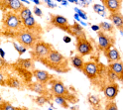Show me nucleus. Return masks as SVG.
Masks as SVG:
<instances>
[{
    "label": "nucleus",
    "instance_id": "f257e3e1",
    "mask_svg": "<svg viewBox=\"0 0 123 110\" xmlns=\"http://www.w3.org/2000/svg\"><path fill=\"white\" fill-rule=\"evenodd\" d=\"M82 73L94 85L100 86L104 88V86L108 83L107 80V67H105L101 62H97L94 61H88L84 62L82 68Z\"/></svg>",
    "mask_w": 123,
    "mask_h": 110
},
{
    "label": "nucleus",
    "instance_id": "f03ea898",
    "mask_svg": "<svg viewBox=\"0 0 123 110\" xmlns=\"http://www.w3.org/2000/svg\"><path fill=\"white\" fill-rule=\"evenodd\" d=\"M40 62L51 70L57 72L59 73H66L70 72V61L62 55L59 51L53 49L46 58L40 60Z\"/></svg>",
    "mask_w": 123,
    "mask_h": 110
},
{
    "label": "nucleus",
    "instance_id": "7ed1b4c3",
    "mask_svg": "<svg viewBox=\"0 0 123 110\" xmlns=\"http://www.w3.org/2000/svg\"><path fill=\"white\" fill-rule=\"evenodd\" d=\"M5 36H8L14 38L21 46L25 47L27 49L32 50L37 42L41 40V35L35 33L33 31H30L27 29H23L18 32H7L5 31Z\"/></svg>",
    "mask_w": 123,
    "mask_h": 110
},
{
    "label": "nucleus",
    "instance_id": "20e7f679",
    "mask_svg": "<svg viewBox=\"0 0 123 110\" xmlns=\"http://www.w3.org/2000/svg\"><path fill=\"white\" fill-rule=\"evenodd\" d=\"M50 84V91L54 95H59L61 97H64L66 100H68V103L75 104L79 102V97L73 93L68 86L65 85V83L60 79H53L49 82Z\"/></svg>",
    "mask_w": 123,
    "mask_h": 110
},
{
    "label": "nucleus",
    "instance_id": "39448f33",
    "mask_svg": "<svg viewBox=\"0 0 123 110\" xmlns=\"http://www.w3.org/2000/svg\"><path fill=\"white\" fill-rule=\"evenodd\" d=\"M2 26L7 32H18L24 29L23 22L19 15L13 11H7L3 15Z\"/></svg>",
    "mask_w": 123,
    "mask_h": 110
},
{
    "label": "nucleus",
    "instance_id": "423d86ee",
    "mask_svg": "<svg viewBox=\"0 0 123 110\" xmlns=\"http://www.w3.org/2000/svg\"><path fill=\"white\" fill-rule=\"evenodd\" d=\"M53 49L54 48L51 44L40 40L39 42L36 43L34 48L31 50V56H32V59L34 61H40V60L47 57Z\"/></svg>",
    "mask_w": 123,
    "mask_h": 110
},
{
    "label": "nucleus",
    "instance_id": "0eeeda50",
    "mask_svg": "<svg viewBox=\"0 0 123 110\" xmlns=\"http://www.w3.org/2000/svg\"><path fill=\"white\" fill-rule=\"evenodd\" d=\"M97 38H98V48L102 53L109 50L115 45V37L113 35L107 34L103 31H97Z\"/></svg>",
    "mask_w": 123,
    "mask_h": 110
},
{
    "label": "nucleus",
    "instance_id": "6e6552de",
    "mask_svg": "<svg viewBox=\"0 0 123 110\" xmlns=\"http://www.w3.org/2000/svg\"><path fill=\"white\" fill-rule=\"evenodd\" d=\"M75 49L80 56L84 57L88 56L93 52V46L87 40L86 36L84 37H76L75 38Z\"/></svg>",
    "mask_w": 123,
    "mask_h": 110
},
{
    "label": "nucleus",
    "instance_id": "1a4fd4ad",
    "mask_svg": "<svg viewBox=\"0 0 123 110\" xmlns=\"http://www.w3.org/2000/svg\"><path fill=\"white\" fill-rule=\"evenodd\" d=\"M50 23L51 25L59 28L61 30H63L64 32L70 34V24H68V21L66 17L62 16V15H53L50 14Z\"/></svg>",
    "mask_w": 123,
    "mask_h": 110
},
{
    "label": "nucleus",
    "instance_id": "9d476101",
    "mask_svg": "<svg viewBox=\"0 0 123 110\" xmlns=\"http://www.w3.org/2000/svg\"><path fill=\"white\" fill-rule=\"evenodd\" d=\"M26 87L29 90L39 94V95H45V96L52 97V93H51L50 89L47 87V84H43L38 81H34V82L31 81L29 83H26Z\"/></svg>",
    "mask_w": 123,
    "mask_h": 110
},
{
    "label": "nucleus",
    "instance_id": "9b49d317",
    "mask_svg": "<svg viewBox=\"0 0 123 110\" xmlns=\"http://www.w3.org/2000/svg\"><path fill=\"white\" fill-rule=\"evenodd\" d=\"M119 93V85L117 82H108L103 88V94L106 100H115Z\"/></svg>",
    "mask_w": 123,
    "mask_h": 110
},
{
    "label": "nucleus",
    "instance_id": "f8f14e48",
    "mask_svg": "<svg viewBox=\"0 0 123 110\" xmlns=\"http://www.w3.org/2000/svg\"><path fill=\"white\" fill-rule=\"evenodd\" d=\"M0 6L2 8H7L15 13H19L24 7L20 0H0Z\"/></svg>",
    "mask_w": 123,
    "mask_h": 110
},
{
    "label": "nucleus",
    "instance_id": "ddd939ff",
    "mask_svg": "<svg viewBox=\"0 0 123 110\" xmlns=\"http://www.w3.org/2000/svg\"><path fill=\"white\" fill-rule=\"evenodd\" d=\"M33 76L35 77L36 81L41 82L43 84H48L53 78L54 75H52L49 72H46V70H42V69H34L33 72Z\"/></svg>",
    "mask_w": 123,
    "mask_h": 110
},
{
    "label": "nucleus",
    "instance_id": "4468645a",
    "mask_svg": "<svg viewBox=\"0 0 123 110\" xmlns=\"http://www.w3.org/2000/svg\"><path fill=\"white\" fill-rule=\"evenodd\" d=\"M23 27L24 29H27V30H30V31H33L35 33H38L42 35L43 34V29L42 27L38 24L37 21L35 20V18L33 16H30L29 18L23 20Z\"/></svg>",
    "mask_w": 123,
    "mask_h": 110
},
{
    "label": "nucleus",
    "instance_id": "2eb2a0df",
    "mask_svg": "<svg viewBox=\"0 0 123 110\" xmlns=\"http://www.w3.org/2000/svg\"><path fill=\"white\" fill-rule=\"evenodd\" d=\"M101 3L109 13H118L121 11L122 0H101Z\"/></svg>",
    "mask_w": 123,
    "mask_h": 110
},
{
    "label": "nucleus",
    "instance_id": "dca6fc26",
    "mask_svg": "<svg viewBox=\"0 0 123 110\" xmlns=\"http://www.w3.org/2000/svg\"><path fill=\"white\" fill-rule=\"evenodd\" d=\"M107 67L114 73V74L117 77V80L123 83V61H118L111 62V64H108Z\"/></svg>",
    "mask_w": 123,
    "mask_h": 110
},
{
    "label": "nucleus",
    "instance_id": "f3484780",
    "mask_svg": "<svg viewBox=\"0 0 123 110\" xmlns=\"http://www.w3.org/2000/svg\"><path fill=\"white\" fill-rule=\"evenodd\" d=\"M103 55H104V57H105V59H106L108 64L121 61V55H120L119 51L115 48V47H112V48H110L109 50L103 52Z\"/></svg>",
    "mask_w": 123,
    "mask_h": 110
},
{
    "label": "nucleus",
    "instance_id": "a211bd4d",
    "mask_svg": "<svg viewBox=\"0 0 123 110\" xmlns=\"http://www.w3.org/2000/svg\"><path fill=\"white\" fill-rule=\"evenodd\" d=\"M107 19H108L120 32H123V15L120 12L110 13V15L107 17Z\"/></svg>",
    "mask_w": 123,
    "mask_h": 110
},
{
    "label": "nucleus",
    "instance_id": "6ab92c4d",
    "mask_svg": "<svg viewBox=\"0 0 123 110\" xmlns=\"http://www.w3.org/2000/svg\"><path fill=\"white\" fill-rule=\"evenodd\" d=\"M16 66L24 69H27L29 72H33L35 69V62L32 58L31 59H18V61H16Z\"/></svg>",
    "mask_w": 123,
    "mask_h": 110
},
{
    "label": "nucleus",
    "instance_id": "aec40b11",
    "mask_svg": "<svg viewBox=\"0 0 123 110\" xmlns=\"http://www.w3.org/2000/svg\"><path fill=\"white\" fill-rule=\"evenodd\" d=\"M6 85L8 86V87L15 88V89H23V86H24V84L21 82V80L18 77L13 76V75H10V76L7 77Z\"/></svg>",
    "mask_w": 123,
    "mask_h": 110
},
{
    "label": "nucleus",
    "instance_id": "412c9836",
    "mask_svg": "<svg viewBox=\"0 0 123 110\" xmlns=\"http://www.w3.org/2000/svg\"><path fill=\"white\" fill-rule=\"evenodd\" d=\"M70 34L72 36H74L75 38L76 37H84V36H86L84 30L82 29V27L80 24H78V23H74L73 25L70 26Z\"/></svg>",
    "mask_w": 123,
    "mask_h": 110
},
{
    "label": "nucleus",
    "instance_id": "4be33fe9",
    "mask_svg": "<svg viewBox=\"0 0 123 110\" xmlns=\"http://www.w3.org/2000/svg\"><path fill=\"white\" fill-rule=\"evenodd\" d=\"M71 64L72 66L76 68L78 70H80V72H82V68H83V66H84V61H83V58L81 56H74L71 58Z\"/></svg>",
    "mask_w": 123,
    "mask_h": 110
},
{
    "label": "nucleus",
    "instance_id": "5701e85b",
    "mask_svg": "<svg viewBox=\"0 0 123 110\" xmlns=\"http://www.w3.org/2000/svg\"><path fill=\"white\" fill-rule=\"evenodd\" d=\"M87 101H88V103L90 104V106L93 108V110L102 108L101 107V100L96 95H93V94H88L87 95Z\"/></svg>",
    "mask_w": 123,
    "mask_h": 110
},
{
    "label": "nucleus",
    "instance_id": "b1692460",
    "mask_svg": "<svg viewBox=\"0 0 123 110\" xmlns=\"http://www.w3.org/2000/svg\"><path fill=\"white\" fill-rule=\"evenodd\" d=\"M99 28H100L101 31L110 34V35H114L115 34V26L112 24V23H108V22H100L99 23Z\"/></svg>",
    "mask_w": 123,
    "mask_h": 110
},
{
    "label": "nucleus",
    "instance_id": "393cba45",
    "mask_svg": "<svg viewBox=\"0 0 123 110\" xmlns=\"http://www.w3.org/2000/svg\"><path fill=\"white\" fill-rule=\"evenodd\" d=\"M52 96H53V94H52ZM51 98L52 97L45 96V95H37L36 97L33 98V101L38 106H43L46 103H50L51 107H53V103H51Z\"/></svg>",
    "mask_w": 123,
    "mask_h": 110
},
{
    "label": "nucleus",
    "instance_id": "a878e982",
    "mask_svg": "<svg viewBox=\"0 0 123 110\" xmlns=\"http://www.w3.org/2000/svg\"><path fill=\"white\" fill-rule=\"evenodd\" d=\"M52 99L55 101L56 103H58L60 106H62V108H64V109L70 108V103H68V100H66L64 97H61L59 95H54V94H53Z\"/></svg>",
    "mask_w": 123,
    "mask_h": 110
},
{
    "label": "nucleus",
    "instance_id": "bb28decb",
    "mask_svg": "<svg viewBox=\"0 0 123 110\" xmlns=\"http://www.w3.org/2000/svg\"><path fill=\"white\" fill-rule=\"evenodd\" d=\"M18 15H19V17L21 18V20L23 21V20L29 18L30 16H32V11L30 10V8H28V7L24 6V7L22 8V10L18 13Z\"/></svg>",
    "mask_w": 123,
    "mask_h": 110
},
{
    "label": "nucleus",
    "instance_id": "cd10ccee",
    "mask_svg": "<svg viewBox=\"0 0 123 110\" xmlns=\"http://www.w3.org/2000/svg\"><path fill=\"white\" fill-rule=\"evenodd\" d=\"M104 110H119V108L117 106V103L114 100H106Z\"/></svg>",
    "mask_w": 123,
    "mask_h": 110
},
{
    "label": "nucleus",
    "instance_id": "c85d7f7f",
    "mask_svg": "<svg viewBox=\"0 0 123 110\" xmlns=\"http://www.w3.org/2000/svg\"><path fill=\"white\" fill-rule=\"evenodd\" d=\"M0 110H18V107L13 106L7 101H1L0 103Z\"/></svg>",
    "mask_w": 123,
    "mask_h": 110
},
{
    "label": "nucleus",
    "instance_id": "c756f323",
    "mask_svg": "<svg viewBox=\"0 0 123 110\" xmlns=\"http://www.w3.org/2000/svg\"><path fill=\"white\" fill-rule=\"evenodd\" d=\"M12 45H13V47L15 48V50H16V51L18 52L19 56H22V55L27 51V48H25V47H23V46H21V45L19 46L16 42H12Z\"/></svg>",
    "mask_w": 123,
    "mask_h": 110
},
{
    "label": "nucleus",
    "instance_id": "7c9ffc66",
    "mask_svg": "<svg viewBox=\"0 0 123 110\" xmlns=\"http://www.w3.org/2000/svg\"><path fill=\"white\" fill-rule=\"evenodd\" d=\"M106 76H107V80H108V82H115V80L117 79L116 75H115L114 73L112 72L111 69H109L108 67H107V73H106Z\"/></svg>",
    "mask_w": 123,
    "mask_h": 110
},
{
    "label": "nucleus",
    "instance_id": "2f4dec72",
    "mask_svg": "<svg viewBox=\"0 0 123 110\" xmlns=\"http://www.w3.org/2000/svg\"><path fill=\"white\" fill-rule=\"evenodd\" d=\"M93 10H94V12H96L98 14H104L105 7L101 4H94L93 5Z\"/></svg>",
    "mask_w": 123,
    "mask_h": 110
},
{
    "label": "nucleus",
    "instance_id": "473e14b6",
    "mask_svg": "<svg viewBox=\"0 0 123 110\" xmlns=\"http://www.w3.org/2000/svg\"><path fill=\"white\" fill-rule=\"evenodd\" d=\"M6 79H7V77H5L4 73H2V70L0 69V85L6 86Z\"/></svg>",
    "mask_w": 123,
    "mask_h": 110
},
{
    "label": "nucleus",
    "instance_id": "72a5a7b5",
    "mask_svg": "<svg viewBox=\"0 0 123 110\" xmlns=\"http://www.w3.org/2000/svg\"><path fill=\"white\" fill-rule=\"evenodd\" d=\"M74 10H75V13H78L79 16H80V18H82L83 20H86V19H87L86 14L84 13L82 10H80V9H79V8H74Z\"/></svg>",
    "mask_w": 123,
    "mask_h": 110
},
{
    "label": "nucleus",
    "instance_id": "f704fd0d",
    "mask_svg": "<svg viewBox=\"0 0 123 110\" xmlns=\"http://www.w3.org/2000/svg\"><path fill=\"white\" fill-rule=\"evenodd\" d=\"M7 67H8V64H7V61L4 60V59H2L1 57H0V69H4V68H6Z\"/></svg>",
    "mask_w": 123,
    "mask_h": 110
},
{
    "label": "nucleus",
    "instance_id": "c9c22d12",
    "mask_svg": "<svg viewBox=\"0 0 123 110\" xmlns=\"http://www.w3.org/2000/svg\"><path fill=\"white\" fill-rule=\"evenodd\" d=\"M34 14L36 15V16H38V17H42L43 16L42 10L40 8H38V7H35V8H34Z\"/></svg>",
    "mask_w": 123,
    "mask_h": 110
},
{
    "label": "nucleus",
    "instance_id": "e433bc0d",
    "mask_svg": "<svg viewBox=\"0 0 123 110\" xmlns=\"http://www.w3.org/2000/svg\"><path fill=\"white\" fill-rule=\"evenodd\" d=\"M78 3H80V4L82 5V6H87V5L90 3V0H79Z\"/></svg>",
    "mask_w": 123,
    "mask_h": 110
},
{
    "label": "nucleus",
    "instance_id": "4c0bfd02",
    "mask_svg": "<svg viewBox=\"0 0 123 110\" xmlns=\"http://www.w3.org/2000/svg\"><path fill=\"white\" fill-rule=\"evenodd\" d=\"M63 40H64V42H65L66 44H68V43L72 42V38H71L70 36H65V37L63 38Z\"/></svg>",
    "mask_w": 123,
    "mask_h": 110
},
{
    "label": "nucleus",
    "instance_id": "58836bf2",
    "mask_svg": "<svg viewBox=\"0 0 123 110\" xmlns=\"http://www.w3.org/2000/svg\"><path fill=\"white\" fill-rule=\"evenodd\" d=\"M91 29L93 30V31H95V32H97V31L100 30V28H99L98 25H92V26H91Z\"/></svg>",
    "mask_w": 123,
    "mask_h": 110
},
{
    "label": "nucleus",
    "instance_id": "ea45409f",
    "mask_svg": "<svg viewBox=\"0 0 123 110\" xmlns=\"http://www.w3.org/2000/svg\"><path fill=\"white\" fill-rule=\"evenodd\" d=\"M0 57H1L2 59L5 58V52H4V50L2 48H0Z\"/></svg>",
    "mask_w": 123,
    "mask_h": 110
},
{
    "label": "nucleus",
    "instance_id": "a19ab883",
    "mask_svg": "<svg viewBox=\"0 0 123 110\" xmlns=\"http://www.w3.org/2000/svg\"><path fill=\"white\" fill-rule=\"evenodd\" d=\"M47 6H48V7H50V8H56V7H57V4H56V3L51 2V3L47 4Z\"/></svg>",
    "mask_w": 123,
    "mask_h": 110
},
{
    "label": "nucleus",
    "instance_id": "79ce46f5",
    "mask_svg": "<svg viewBox=\"0 0 123 110\" xmlns=\"http://www.w3.org/2000/svg\"><path fill=\"white\" fill-rule=\"evenodd\" d=\"M80 109V106L79 105H74L71 107V110H79Z\"/></svg>",
    "mask_w": 123,
    "mask_h": 110
},
{
    "label": "nucleus",
    "instance_id": "37998d69",
    "mask_svg": "<svg viewBox=\"0 0 123 110\" xmlns=\"http://www.w3.org/2000/svg\"><path fill=\"white\" fill-rule=\"evenodd\" d=\"M61 3H62V5H64V6H67L68 5V1H67V0H62Z\"/></svg>",
    "mask_w": 123,
    "mask_h": 110
},
{
    "label": "nucleus",
    "instance_id": "c03bdc74",
    "mask_svg": "<svg viewBox=\"0 0 123 110\" xmlns=\"http://www.w3.org/2000/svg\"><path fill=\"white\" fill-rule=\"evenodd\" d=\"M74 19H75L76 21H80V17H79V14H78V13H75V15H74Z\"/></svg>",
    "mask_w": 123,
    "mask_h": 110
},
{
    "label": "nucleus",
    "instance_id": "a18cd8bd",
    "mask_svg": "<svg viewBox=\"0 0 123 110\" xmlns=\"http://www.w3.org/2000/svg\"><path fill=\"white\" fill-rule=\"evenodd\" d=\"M33 2H34L35 4H37V5H40V4H41V1H40V0H33Z\"/></svg>",
    "mask_w": 123,
    "mask_h": 110
},
{
    "label": "nucleus",
    "instance_id": "49530a36",
    "mask_svg": "<svg viewBox=\"0 0 123 110\" xmlns=\"http://www.w3.org/2000/svg\"><path fill=\"white\" fill-rule=\"evenodd\" d=\"M18 110H31V109H29L27 107H18Z\"/></svg>",
    "mask_w": 123,
    "mask_h": 110
},
{
    "label": "nucleus",
    "instance_id": "de8ad7c7",
    "mask_svg": "<svg viewBox=\"0 0 123 110\" xmlns=\"http://www.w3.org/2000/svg\"><path fill=\"white\" fill-rule=\"evenodd\" d=\"M20 1L22 3H26V4H30V1H28V0H20Z\"/></svg>",
    "mask_w": 123,
    "mask_h": 110
},
{
    "label": "nucleus",
    "instance_id": "09e8293b",
    "mask_svg": "<svg viewBox=\"0 0 123 110\" xmlns=\"http://www.w3.org/2000/svg\"><path fill=\"white\" fill-rule=\"evenodd\" d=\"M44 2H45L46 4H49V3L52 2V0H44Z\"/></svg>",
    "mask_w": 123,
    "mask_h": 110
},
{
    "label": "nucleus",
    "instance_id": "8fccbe9b",
    "mask_svg": "<svg viewBox=\"0 0 123 110\" xmlns=\"http://www.w3.org/2000/svg\"><path fill=\"white\" fill-rule=\"evenodd\" d=\"M94 110H103L102 108H99V109H94Z\"/></svg>",
    "mask_w": 123,
    "mask_h": 110
},
{
    "label": "nucleus",
    "instance_id": "3c124183",
    "mask_svg": "<svg viewBox=\"0 0 123 110\" xmlns=\"http://www.w3.org/2000/svg\"><path fill=\"white\" fill-rule=\"evenodd\" d=\"M2 101V98H1V96H0V102H1Z\"/></svg>",
    "mask_w": 123,
    "mask_h": 110
},
{
    "label": "nucleus",
    "instance_id": "603ef678",
    "mask_svg": "<svg viewBox=\"0 0 123 110\" xmlns=\"http://www.w3.org/2000/svg\"><path fill=\"white\" fill-rule=\"evenodd\" d=\"M57 1H59V2H61V1H62V0H57Z\"/></svg>",
    "mask_w": 123,
    "mask_h": 110
},
{
    "label": "nucleus",
    "instance_id": "864d4df0",
    "mask_svg": "<svg viewBox=\"0 0 123 110\" xmlns=\"http://www.w3.org/2000/svg\"><path fill=\"white\" fill-rule=\"evenodd\" d=\"M49 110H53V109H52V107H51V108H49Z\"/></svg>",
    "mask_w": 123,
    "mask_h": 110
}]
</instances>
